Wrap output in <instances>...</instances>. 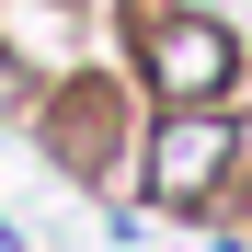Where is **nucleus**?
Listing matches in <instances>:
<instances>
[{
  "label": "nucleus",
  "mask_w": 252,
  "mask_h": 252,
  "mask_svg": "<svg viewBox=\"0 0 252 252\" xmlns=\"http://www.w3.org/2000/svg\"><path fill=\"white\" fill-rule=\"evenodd\" d=\"M138 46H149V80H160V92H184V103L229 80V34L195 23V12H138Z\"/></svg>",
  "instance_id": "nucleus-1"
},
{
  "label": "nucleus",
  "mask_w": 252,
  "mask_h": 252,
  "mask_svg": "<svg viewBox=\"0 0 252 252\" xmlns=\"http://www.w3.org/2000/svg\"><path fill=\"white\" fill-rule=\"evenodd\" d=\"M218 160H229V138H218V126H172V138H160V184H172V195H195V184H218Z\"/></svg>",
  "instance_id": "nucleus-2"
}]
</instances>
